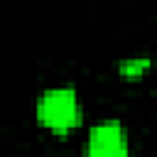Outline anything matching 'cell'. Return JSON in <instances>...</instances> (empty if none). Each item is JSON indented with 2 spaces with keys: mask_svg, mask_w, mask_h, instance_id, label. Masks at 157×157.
<instances>
[{
  "mask_svg": "<svg viewBox=\"0 0 157 157\" xmlns=\"http://www.w3.org/2000/svg\"><path fill=\"white\" fill-rule=\"evenodd\" d=\"M37 115L39 120L64 135L69 130H74L81 120V105H78V96L74 88L69 86H59V88H49L42 98H39V105H37Z\"/></svg>",
  "mask_w": 157,
  "mask_h": 157,
  "instance_id": "cell-1",
  "label": "cell"
},
{
  "mask_svg": "<svg viewBox=\"0 0 157 157\" xmlns=\"http://www.w3.org/2000/svg\"><path fill=\"white\" fill-rule=\"evenodd\" d=\"M150 66V59H145V56H140V59H130V61H125V64H120V74H125V76H140L145 69Z\"/></svg>",
  "mask_w": 157,
  "mask_h": 157,
  "instance_id": "cell-3",
  "label": "cell"
},
{
  "mask_svg": "<svg viewBox=\"0 0 157 157\" xmlns=\"http://www.w3.org/2000/svg\"><path fill=\"white\" fill-rule=\"evenodd\" d=\"M86 157H130L125 130L118 120L98 123L86 142Z\"/></svg>",
  "mask_w": 157,
  "mask_h": 157,
  "instance_id": "cell-2",
  "label": "cell"
}]
</instances>
